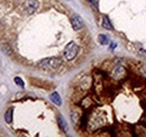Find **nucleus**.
Instances as JSON below:
<instances>
[{
  "instance_id": "nucleus-9",
  "label": "nucleus",
  "mask_w": 146,
  "mask_h": 137,
  "mask_svg": "<svg viewBox=\"0 0 146 137\" xmlns=\"http://www.w3.org/2000/svg\"><path fill=\"white\" fill-rule=\"evenodd\" d=\"M5 120H6L7 124H10V122L13 121V109H11V108L7 110V112H6V115H5Z\"/></svg>"
},
{
  "instance_id": "nucleus-16",
  "label": "nucleus",
  "mask_w": 146,
  "mask_h": 137,
  "mask_svg": "<svg viewBox=\"0 0 146 137\" xmlns=\"http://www.w3.org/2000/svg\"><path fill=\"white\" fill-rule=\"evenodd\" d=\"M139 54H143L144 56H146V51H143V50H141V51H139Z\"/></svg>"
},
{
  "instance_id": "nucleus-2",
  "label": "nucleus",
  "mask_w": 146,
  "mask_h": 137,
  "mask_svg": "<svg viewBox=\"0 0 146 137\" xmlns=\"http://www.w3.org/2000/svg\"><path fill=\"white\" fill-rule=\"evenodd\" d=\"M79 53V46L74 43V42H70L66 46H65V50H64V56L68 61H72L73 59L78 55Z\"/></svg>"
},
{
  "instance_id": "nucleus-11",
  "label": "nucleus",
  "mask_w": 146,
  "mask_h": 137,
  "mask_svg": "<svg viewBox=\"0 0 146 137\" xmlns=\"http://www.w3.org/2000/svg\"><path fill=\"white\" fill-rule=\"evenodd\" d=\"M89 5L91 6L94 10H98V6H99V0H88Z\"/></svg>"
},
{
  "instance_id": "nucleus-7",
  "label": "nucleus",
  "mask_w": 146,
  "mask_h": 137,
  "mask_svg": "<svg viewBox=\"0 0 146 137\" xmlns=\"http://www.w3.org/2000/svg\"><path fill=\"white\" fill-rule=\"evenodd\" d=\"M50 98H51V100H52L56 106H61V104H62L61 97H60V94H58L57 92H53V93L51 94V97H50Z\"/></svg>"
},
{
  "instance_id": "nucleus-8",
  "label": "nucleus",
  "mask_w": 146,
  "mask_h": 137,
  "mask_svg": "<svg viewBox=\"0 0 146 137\" xmlns=\"http://www.w3.org/2000/svg\"><path fill=\"white\" fill-rule=\"evenodd\" d=\"M102 27L106 28V29H108V31H111L113 28L112 25H111V23H110L109 18L107 17V16H105L104 19H102Z\"/></svg>"
},
{
  "instance_id": "nucleus-12",
  "label": "nucleus",
  "mask_w": 146,
  "mask_h": 137,
  "mask_svg": "<svg viewBox=\"0 0 146 137\" xmlns=\"http://www.w3.org/2000/svg\"><path fill=\"white\" fill-rule=\"evenodd\" d=\"M14 81H15V83L17 84V86H21V88H24V86H25V83H24V81L20 79V78H18V76H16L15 79H14Z\"/></svg>"
},
{
  "instance_id": "nucleus-3",
  "label": "nucleus",
  "mask_w": 146,
  "mask_h": 137,
  "mask_svg": "<svg viewBox=\"0 0 146 137\" xmlns=\"http://www.w3.org/2000/svg\"><path fill=\"white\" fill-rule=\"evenodd\" d=\"M38 7H39V3L37 0H25L23 3V8L25 9L27 15H32Z\"/></svg>"
},
{
  "instance_id": "nucleus-14",
  "label": "nucleus",
  "mask_w": 146,
  "mask_h": 137,
  "mask_svg": "<svg viewBox=\"0 0 146 137\" xmlns=\"http://www.w3.org/2000/svg\"><path fill=\"white\" fill-rule=\"evenodd\" d=\"M141 72H142V74L146 78V65H143V67L141 68Z\"/></svg>"
},
{
  "instance_id": "nucleus-4",
  "label": "nucleus",
  "mask_w": 146,
  "mask_h": 137,
  "mask_svg": "<svg viewBox=\"0 0 146 137\" xmlns=\"http://www.w3.org/2000/svg\"><path fill=\"white\" fill-rule=\"evenodd\" d=\"M71 24H72L73 29H75V31H79L84 26V21L79 15H73L71 17Z\"/></svg>"
},
{
  "instance_id": "nucleus-6",
  "label": "nucleus",
  "mask_w": 146,
  "mask_h": 137,
  "mask_svg": "<svg viewBox=\"0 0 146 137\" xmlns=\"http://www.w3.org/2000/svg\"><path fill=\"white\" fill-rule=\"evenodd\" d=\"M57 121H58V126H60L61 130H62V132H64V133H68L69 128H68L66 121H65V119H64L61 115H58V116H57Z\"/></svg>"
},
{
  "instance_id": "nucleus-10",
  "label": "nucleus",
  "mask_w": 146,
  "mask_h": 137,
  "mask_svg": "<svg viewBox=\"0 0 146 137\" xmlns=\"http://www.w3.org/2000/svg\"><path fill=\"white\" fill-rule=\"evenodd\" d=\"M98 41H99V43L101 44V45H106V44H108L109 43V38L106 36V35H99V37H98Z\"/></svg>"
},
{
  "instance_id": "nucleus-17",
  "label": "nucleus",
  "mask_w": 146,
  "mask_h": 137,
  "mask_svg": "<svg viewBox=\"0 0 146 137\" xmlns=\"http://www.w3.org/2000/svg\"><path fill=\"white\" fill-rule=\"evenodd\" d=\"M0 25H1V21H0Z\"/></svg>"
},
{
  "instance_id": "nucleus-5",
  "label": "nucleus",
  "mask_w": 146,
  "mask_h": 137,
  "mask_svg": "<svg viewBox=\"0 0 146 137\" xmlns=\"http://www.w3.org/2000/svg\"><path fill=\"white\" fill-rule=\"evenodd\" d=\"M124 74H125V68L123 67H117L112 71V76L115 79H121L124 76Z\"/></svg>"
},
{
  "instance_id": "nucleus-1",
  "label": "nucleus",
  "mask_w": 146,
  "mask_h": 137,
  "mask_svg": "<svg viewBox=\"0 0 146 137\" xmlns=\"http://www.w3.org/2000/svg\"><path fill=\"white\" fill-rule=\"evenodd\" d=\"M62 64V60L60 57H50V59H44L39 62V67L43 68H57Z\"/></svg>"
},
{
  "instance_id": "nucleus-13",
  "label": "nucleus",
  "mask_w": 146,
  "mask_h": 137,
  "mask_svg": "<svg viewBox=\"0 0 146 137\" xmlns=\"http://www.w3.org/2000/svg\"><path fill=\"white\" fill-rule=\"evenodd\" d=\"M79 115L76 114V112H74V114H72V121L74 122V124H78L79 122Z\"/></svg>"
},
{
  "instance_id": "nucleus-15",
  "label": "nucleus",
  "mask_w": 146,
  "mask_h": 137,
  "mask_svg": "<svg viewBox=\"0 0 146 137\" xmlns=\"http://www.w3.org/2000/svg\"><path fill=\"white\" fill-rule=\"evenodd\" d=\"M116 47V43H112L111 45H110V50H112V49H115Z\"/></svg>"
}]
</instances>
